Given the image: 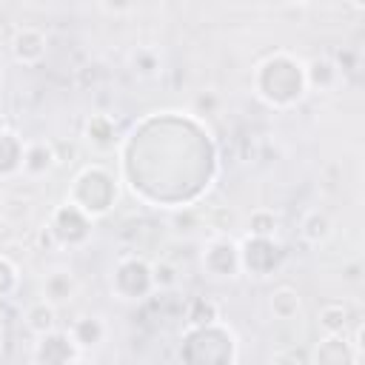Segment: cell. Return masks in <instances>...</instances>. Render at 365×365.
<instances>
[{
    "label": "cell",
    "instance_id": "6da1fadb",
    "mask_svg": "<svg viewBox=\"0 0 365 365\" xmlns=\"http://www.w3.org/2000/svg\"><path fill=\"white\" fill-rule=\"evenodd\" d=\"M359 342H348L345 334L322 336L314 348V365H356Z\"/></svg>",
    "mask_w": 365,
    "mask_h": 365
},
{
    "label": "cell",
    "instance_id": "7a4b0ae2",
    "mask_svg": "<svg viewBox=\"0 0 365 365\" xmlns=\"http://www.w3.org/2000/svg\"><path fill=\"white\" fill-rule=\"evenodd\" d=\"M11 54L17 63L23 66H37L46 54V37L40 29L34 26H23L14 31V40H11Z\"/></svg>",
    "mask_w": 365,
    "mask_h": 365
},
{
    "label": "cell",
    "instance_id": "3957f363",
    "mask_svg": "<svg viewBox=\"0 0 365 365\" xmlns=\"http://www.w3.org/2000/svg\"><path fill=\"white\" fill-rule=\"evenodd\" d=\"M302 71H305V86L314 88H331L339 80V68L331 57H314L311 63L302 66Z\"/></svg>",
    "mask_w": 365,
    "mask_h": 365
},
{
    "label": "cell",
    "instance_id": "277c9868",
    "mask_svg": "<svg viewBox=\"0 0 365 365\" xmlns=\"http://www.w3.org/2000/svg\"><path fill=\"white\" fill-rule=\"evenodd\" d=\"M74 288H77V282H74V277L68 271H51L46 277V282H43V294H46L48 305H60V302L71 299Z\"/></svg>",
    "mask_w": 365,
    "mask_h": 365
},
{
    "label": "cell",
    "instance_id": "5b68a950",
    "mask_svg": "<svg viewBox=\"0 0 365 365\" xmlns=\"http://www.w3.org/2000/svg\"><path fill=\"white\" fill-rule=\"evenodd\" d=\"M299 308H302L299 294L291 285H279L271 291V314L277 319H294L299 314Z\"/></svg>",
    "mask_w": 365,
    "mask_h": 365
},
{
    "label": "cell",
    "instance_id": "8992f818",
    "mask_svg": "<svg viewBox=\"0 0 365 365\" xmlns=\"http://www.w3.org/2000/svg\"><path fill=\"white\" fill-rule=\"evenodd\" d=\"M348 317H351V314H348V308H345L342 302H328V305L319 308L317 322H319V328H322L325 336H336V334H345Z\"/></svg>",
    "mask_w": 365,
    "mask_h": 365
},
{
    "label": "cell",
    "instance_id": "52a82bcc",
    "mask_svg": "<svg viewBox=\"0 0 365 365\" xmlns=\"http://www.w3.org/2000/svg\"><path fill=\"white\" fill-rule=\"evenodd\" d=\"M54 151H51V145H46V143H34V145H29L26 151H23V160H20V168L26 171V174H43V171H48L51 165H54Z\"/></svg>",
    "mask_w": 365,
    "mask_h": 365
},
{
    "label": "cell",
    "instance_id": "ba28073f",
    "mask_svg": "<svg viewBox=\"0 0 365 365\" xmlns=\"http://www.w3.org/2000/svg\"><path fill=\"white\" fill-rule=\"evenodd\" d=\"M26 325H29L34 334H40V336L51 334V331H54V305H48L46 299L34 302V305L26 311Z\"/></svg>",
    "mask_w": 365,
    "mask_h": 365
},
{
    "label": "cell",
    "instance_id": "9c48e42d",
    "mask_svg": "<svg viewBox=\"0 0 365 365\" xmlns=\"http://www.w3.org/2000/svg\"><path fill=\"white\" fill-rule=\"evenodd\" d=\"M331 231H334V225H331L328 214H322V211L305 214V220H302V237H305L308 242L319 245V242H325V240L331 237Z\"/></svg>",
    "mask_w": 365,
    "mask_h": 365
},
{
    "label": "cell",
    "instance_id": "30bf717a",
    "mask_svg": "<svg viewBox=\"0 0 365 365\" xmlns=\"http://www.w3.org/2000/svg\"><path fill=\"white\" fill-rule=\"evenodd\" d=\"M177 268H171V265H165V262H157L154 268H151V282L157 285V288H174L177 285Z\"/></svg>",
    "mask_w": 365,
    "mask_h": 365
},
{
    "label": "cell",
    "instance_id": "8fae6325",
    "mask_svg": "<svg viewBox=\"0 0 365 365\" xmlns=\"http://www.w3.org/2000/svg\"><path fill=\"white\" fill-rule=\"evenodd\" d=\"M131 63H134V71H140V74H154V68H157V54L151 51V48H137L134 51V57H131Z\"/></svg>",
    "mask_w": 365,
    "mask_h": 365
}]
</instances>
